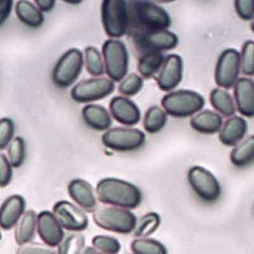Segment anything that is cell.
Masks as SVG:
<instances>
[{
	"label": "cell",
	"instance_id": "5b68a950",
	"mask_svg": "<svg viewBox=\"0 0 254 254\" xmlns=\"http://www.w3.org/2000/svg\"><path fill=\"white\" fill-rule=\"evenodd\" d=\"M101 21L106 34L119 39L130 31L128 4L124 0H104L101 8Z\"/></svg>",
	"mask_w": 254,
	"mask_h": 254
},
{
	"label": "cell",
	"instance_id": "44dd1931",
	"mask_svg": "<svg viewBox=\"0 0 254 254\" xmlns=\"http://www.w3.org/2000/svg\"><path fill=\"white\" fill-rule=\"evenodd\" d=\"M191 128L201 134L212 135L219 133L223 126V119L219 113L210 110L200 112L191 118Z\"/></svg>",
	"mask_w": 254,
	"mask_h": 254
},
{
	"label": "cell",
	"instance_id": "bcb514c9",
	"mask_svg": "<svg viewBox=\"0 0 254 254\" xmlns=\"http://www.w3.org/2000/svg\"><path fill=\"white\" fill-rule=\"evenodd\" d=\"M1 237H2V236H1V231H0V241H1Z\"/></svg>",
	"mask_w": 254,
	"mask_h": 254
},
{
	"label": "cell",
	"instance_id": "4fadbf2b",
	"mask_svg": "<svg viewBox=\"0 0 254 254\" xmlns=\"http://www.w3.org/2000/svg\"><path fill=\"white\" fill-rule=\"evenodd\" d=\"M52 213L62 228L70 232L80 233L89 226V219L85 211L69 201L57 202Z\"/></svg>",
	"mask_w": 254,
	"mask_h": 254
},
{
	"label": "cell",
	"instance_id": "ffe728a7",
	"mask_svg": "<svg viewBox=\"0 0 254 254\" xmlns=\"http://www.w3.org/2000/svg\"><path fill=\"white\" fill-rule=\"evenodd\" d=\"M248 131L246 119L238 116L229 118L219 131V141L228 147H235L243 141Z\"/></svg>",
	"mask_w": 254,
	"mask_h": 254
},
{
	"label": "cell",
	"instance_id": "4316f807",
	"mask_svg": "<svg viewBox=\"0 0 254 254\" xmlns=\"http://www.w3.org/2000/svg\"><path fill=\"white\" fill-rule=\"evenodd\" d=\"M212 107L225 117H232L237 112V107L229 92L220 88H216L210 94Z\"/></svg>",
	"mask_w": 254,
	"mask_h": 254
},
{
	"label": "cell",
	"instance_id": "f35d334b",
	"mask_svg": "<svg viewBox=\"0 0 254 254\" xmlns=\"http://www.w3.org/2000/svg\"><path fill=\"white\" fill-rule=\"evenodd\" d=\"M234 6L237 14L243 20L254 19V0H237Z\"/></svg>",
	"mask_w": 254,
	"mask_h": 254
},
{
	"label": "cell",
	"instance_id": "8992f818",
	"mask_svg": "<svg viewBox=\"0 0 254 254\" xmlns=\"http://www.w3.org/2000/svg\"><path fill=\"white\" fill-rule=\"evenodd\" d=\"M188 182L195 196L204 204H215L222 196L219 180L204 167H191L188 172Z\"/></svg>",
	"mask_w": 254,
	"mask_h": 254
},
{
	"label": "cell",
	"instance_id": "ab89813d",
	"mask_svg": "<svg viewBox=\"0 0 254 254\" xmlns=\"http://www.w3.org/2000/svg\"><path fill=\"white\" fill-rule=\"evenodd\" d=\"M13 177V167L4 154H0V188L10 184Z\"/></svg>",
	"mask_w": 254,
	"mask_h": 254
},
{
	"label": "cell",
	"instance_id": "8d00e7d4",
	"mask_svg": "<svg viewBox=\"0 0 254 254\" xmlns=\"http://www.w3.org/2000/svg\"><path fill=\"white\" fill-rule=\"evenodd\" d=\"M15 133V125L12 119L4 117L0 119V151L8 147Z\"/></svg>",
	"mask_w": 254,
	"mask_h": 254
},
{
	"label": "cell",
	"instance_id": "f1b7e54d",
	"mask_svg": "<svg viewBox=\"0 0 254 254\" xmlns=\"http://www.w3.org/2000/svg\"><path fill=\"white\" fill-rule=\"evenodd\" d=\"M86 238L80 232H71L65 234L59 246L58 254H82L85 249Z\"/></svg>",
	"mask_w": 254,
	"mask_h": 254
},
{
	"label": "cell",
	"instance_id": "6da1fadb",
	"mask_svg": "<svg viewBox=\"0 0 254 254\" xmlns=\"http://www.w3.org/2000/svg\"><path fill=\"white\" fill-rule=\"evenodd\" d=\"M97 198L106 205L131 210L140 205L143 199L141 192L135 185L115 177H107L98 182Z\"/></svg>",
	"mask_w": 254,
	"mask_h": 254
},
{
	"label": "cell",
	"instance_id": "9c48e42d",
	"mask_svg": "<svg viewBox=\"0 0 254 254\" xmlns=\"http://www.w3.org/2000/svg\"><path fill=\"white\" fill-rule=\"evenodd\" d=\"M131 34L134 49L140 55L149 52L163 53L173 50L179 43V37L169 30L134 31Z\"/></svg>",
	"mask_w": 254,
	"mask_h": 254
},
{
	"label": "cell",
	"instance_id": "7a4b0ae2",
	"mask_svg": "<svg viewBox=\"0 0 254 254\" xmlns=\"http://www.w3.org/2000/svg\"><path fill=\"white\" fill-rule=\"evenodd\" d=\"M130 31H155L168 30L172 19L168 12L158 4L149 1H128Z\"/></svg>",
	"mask_w": 254,
	"mask_h": 254
},
{
	"label": "cell",
	"instance_id": "2e32d148",
	"mask_svg": "<svg viewBox=\"0 0 254 254\" xmlns=\"http://www.w3.org/2000/svg\"><path fill=\"white\" fill-rule=\"evenodd\" d=\"M110 114L114 119L127 127L134 126L140 122L141 114L137 104L125 96H116L110 103Z\"/></svg>",
	"mask_w": 254,
	"mask_h": 254
},
{
	"label": "cell",
	"instance_id": "4dcf8cb0",
	"mask_svg": "<svg viewBox=\"0 0 254 254\" xmlns=\"http://www.w3.org/2000/svg\"><path fill=\"white\" fill-rule=\"evenodd\" d=\"M84 64L86 71L93 77H101L105 73L102 56L94 46H88L85 49Z\"/></svg>",
	"mask_w": 254,
	"mask_h": 254
},
{
	"label": "cell",
	"instance_id": "74e56055",
	"mask_svg": "<svg viewBox=\"0 0 254 254\" xmlns=\"http://www.w3.org/2000/svg\"><path fill=\"white\" fill-rule=\"evenodd\" d=\"M16 254H58L54 248L38 243H29L22 245L16 251Z\"/></svg>",
	"mask_w": 254,
	"mask_h": 254
},
{
	"label": "cell",
	"instance_id": "cb8c5ba5",
	"mask_svg": "<svg viewBox=\"0 0 254 254\" xmlns=\"http://www.w3.org/2000/svg\"><path fill=\"white\" fill-rule=\"evenodd\" d=\"M16 16L21 22L32 28H38L44 23L43 12L31 1L20 0L15 5Z\"/></svg>",
	"mask_w": 254,
	"mask_h": 254
},
{
	"label": "cell",
	"instance_id": "d6986e66",
	"mask_svg": "<svg viewBox=\"0 0 254 254\" xmlns=\"http://www.w3.org/2000/svg\"><path fill=\"white\" fill-rule=\"evenodd\" d=\"M234 98L240 114L248 118L254 117V80L240 78L234 86Z\"/></svg>",
	"mask_w": 254,
	"mask_h": 254
},
{
	"label": "cell",
	"instance_id": "3957f363",
	"mask_svg": "<svg viewBox=\"0 0 254 254\" xmlns=\"http://www.w3.org/2000/svg\"><path fill=\"white\" fill-rule=\"evenodd\" d=\"M92 215L97 226L119 234L132 233L137 222L135 215L131 210L106 204L98 206Z\"/></svg>",
	"mask_w": 254,
	"mask_h": 254
},
{
	"label": "cell",
	"instance_id": "ee69618b",
	"mask_svg": "<svg viewBox=\"0 0 254 254\" xmlns=\"http://www.w3.org/2000/svg\"><path fill=\"white\" fill-rule=\"evenodd\" d=\"M65 1V2L68 3V4H79L82 2V1H69V0H68V1Z\"/></svg>",
	"mask_w": 254,
	"mask_h": 254
},
{
	"label": "cell",
	"instance_id": "ac0fdd59",
	"mask_svg": "<svg viewBox=\"0 0 254 254\" xmlns=\"http://www.w3.org/2000/svg\"><path fill=\"white\" fill-rule=\"evenodd\" d=\"M25 199L19 195L8 197L0 207V228L10 231L15 228L25 210Z\"/></svg>",
	"mask_w": 254,
	"mask_h": 254
},
{
	"label": "cell",
	"instance_id": "7402d4cb",
	"mask_svg": "<svg viewBox=\"0 0 254 254\" xmlns=\"http://www.w3.org/2000/svg\"><path fill=\"white\" fill-rule=\"evenodd\" d=\"M85 124L91 129L107 131L113 124L110 112L99 104H87L82 110Z\"/></svg>",
	"mask_w": 254,
	"mask_h": 254
},
{
	"label": "cell",
	"instance_id": "836d02e7",
	"mask_svg": "<svg viewBox=\"0 0 254 254\" xmlns=\"http://www.w3.org/2000/svg\"><path fill=\"white\" fill-rule=\"evenodd\" d=\"M92 243L95 249L104 254H119L122 250L120 242L110 236H95Z\"/></svg>",
	"mask_w": 254,
	"mask_h": 254
},
{
	"label": "cell",
	"instance_id": "b9f144b4",
	"mask_svg": "<svg viewBox=\"0 0 254 254\" xmlns=\"http://www.w3.org/2000/svg\"><path fill=\"white\" fill-rule=\"evenodd\" d=\"M35 3L41 12H49L53 10L56 1L55 0H35Z\"/></svg>",
	"mask_w": 254,
	"mask_h": 254
},
{
	"label": "cell",
	"instance_id": "277c9868",
	"mask_svg": "<svg viewBox=\"0 0 254 254\" xmlns=\"http://www.w3.org/2000/svg\"><path fill=\"white\" fill-rule=\"evenodd\" d=\"M161 103L167 115L184 119L201 111L205 105V99L195 91L179 89L164 95Z\"/></svg>",
	"mask_w": 254,
	"mask_h": 254
},
{
	"label": "cell",
	"instance_id": "83f0119b",
	"mask_svg": "<svg viewBox=\"0 0 254 254\" xmlns=\"http://www.w3.org/2000/svg\"><path fill=\"white\" fill-rule=\"evenodd\" d=\"M167 122V113L158 106H152L146 110L143 118V128L148 134L160 132Z\"/></svg>",
	"mask_w": 254,
	"mask_h": 254
},
{
	"label": "cell",
	"instance_id": "ba28073f",
	"mask_svg": "<svg viewBox=\"0 0 254 254\" xmlns=\"http://www.w3.org/2000/svg\"><path fill=\"white\" fill-rule=\"evenodd\" d=\"M106 73L114 82H121L126 77L129 64V56L126 45L118 39H109L103 45Z\"/></svg>",
	"mask_w": 254,
	"mask_h": 254
},
{
	"label": "cell",
	"instance_id": "1f68e13d",
	"mask_svg": "<svg viewBox=\"0 0 254 254\" xmlns=\"http://www.w3.org/2000/svg\"><path fill=\"white\" fill-rule=\"evenodd\" d=\"M133 254H168L167 248L153 239L137 238L131 244Z\"/></svg>",
	"mask_w": 254,
	"mask_h": 254
},
{
	"label": "cell",
	"instance_id": "7c38bea8",
	"mask_svg": "<svg viewBox=\"0 0 254 254\" xmlns=\"http://www.w3.org/2000/svg\"><path fill=\"white\" fill-rule=\"evenodd\" d=\"M241 70V55L235 49L224 50L219 55L215 69L216 85L225 89L234 87Z\"/></svg>",
	"mask_w": 254,
	"mask_h": 254
},
{
	"label": "cell",
	"instance_id": "e575fe53",
	"mask_svg": "<svg viewBox=\"0 0 254 254\" xmlns=\"http://www.w3.org/2000/svg\"><path fill=\"white\" fill-rule=\"evenodd\" d=\"M143 86V79L136 73H131L121 82L119 86V92L127 98L132 97L139 93Z\"/></svg>",
	"mask_w": 254,
	"mask_h": 254
},
{
	"label": "cell",
	"instance_id": "e0dca14e",
	"mask_svg": "<svg viewBox=\"0 0 254 254\" xmlns=\"http://www.w3.org/2000/svg\"><path fill=\"white\" fill-rule=\"evenodd\" d=\"M70 198L83 211L93 213L98 207V198L92 185L83 179H74L68 185Z\"/></svg>",
	"mask_w": 254,
	"mask_h": 254
},
{
	"label": "cell",
	"instance_id": "30bf717a",
	"mask_svg": "<svg viewBox=\"0 0 254 254\" xmlns=\"http://www.w3.org/2000/svg\"><path fill=\"white\" fill-rule=\"evenodd\" d=\"M103 145L118 152H131L144 146L146 136L137 128H113L107 130L101 137Z\"/></svg>",
	"mask_w": 254,
	"mask_h": 254
},
{
	"label": "cell",
	"instance_id": "d6a6232c",
	"mask_svg": "<svg viewBox=\"0 0 254 254\" xmlns=\"http://www.w3.org/2000/svg\"><path fill=\"white\" fill-rule=\"evenodd\" d=\"M8 161L12 167L19 168L23 164L25 158V143L23 138L16 137L7 147Z\"/></svg>",
	"mask_w": 254,
	"mask_h": 254
},
{
	"label": "cell",
	"instance_id": "d4e9b609",
	"mask_svg": "<svg viewBox=\"0 0 254 254\" xmlns=\"http://www.w3.org/2000/svg\"><path fill=\"white\" fill-rule=\"evenodd\" d=\"M230 160L237 168L252 167L254 164V135L250 136L235 146L231 152Z\"/></svg>",
	"mask_w": 254,
	"mask_h": 254
},
{
	"label": "cell",
	"instance_id": "9a60e30c",
	"mask_svg": "<svg viewBox=\"0 0 254 254\" xmlns=\"http://www.w3.org/2000/svg\"><path fill=\"white\" fill-rule=\"evenodd\" d=\"M37 232L43 243L52 248L58 247L65 237L64 228L49 211L37 215Z\"/></svg>",
	"mask_w": 254,
	"mask_h": 254
},
{
	"label": "cell",
	"instance_id": "603a6c76",
	"mask_svg": "<svg viewBox=\"0 0 254 254\" xmlns=\"http://www.w3.org/2000/svg\"><path fill=\"white\" fill-rule=\"evenodd\" d=\"M37 215L34 210L25 212L15 226L14 237L19 246L31 243L37 232Z\"/></svg>",
	"mask_w": 254,
	"mask_h": 254
},
{
	"label": "cell",
	"instance_id": "52a82bcc",
	"mask_svg": "<svg viewBox=\"0 0 254 254\" xmlns=\"http://www.w3.org/2000/svg\"><path fill=\"white\" fill-rule=\"evenodd\" d=\"M84 57L80 49L72 48L58 59L52 70V82L62 89L74 85L81 74Z\"/></svg>",
	"mask_w": 254,
	"mask_h": 254
},
{
	"label": "cell",
	"instance_id": "484cf974",
	"mask_svg": "<svg viewBox=\"0 0 254 254\" xmlns=\"http://www.w3.org/2000/svg\"><path fill=\"white\" fill-rule=\"evenodd\" d=\"M165 59V55L161 52L143 54L139 59L137 71L143 79H152L161 71Z\"/></svg>",
	"mask_w": 254,
	"mask_h": 254
},
{
	"label": "cell",
	"instance_id": "7bdbcfd3",
	"mask_svg": "<svg viewBox=\"0 0 254 254\" xmlns=\"http://www.w3.org/2000/svg\"><path fill=\"white\" fill-rule=\"evenodd\" d=\"M82 254H104L97 250L93 246H89V247L85 248Z\"/></svg>",
	"mask_w": 254,
	"mask_h": 254
},
{
	"label": "cell",
	"instance_id": "5bb4252c",
	"mask_svg": "<svg viewBox=\"0 0 254 254\" xmlns=\"http://www.w3.org/2000/svg\"><path fill=\"white\" fill-rule=\"evenodd\" d=\"M184 62L182 57L171 54L166 57L164 65L156 78L161 90L170 92L176 89L183 79Z\"/></svg>",
	"mask_w": 254,
	"mask_h": 254
},
{
	"label": "cell",
	"instance_id": "f546056e",
	"mask_svg": "<svg viewBox=\"0 0 254 254\" xmlns=\"http://www.w3.org/2000/svg\"><path fill=\"white\" fill-rule=\"evenodd\" d=\"M161 225V217L155 212L146 213L142 216L136 224L134 237L137 238H148L154 234Z\"/></svg>",
	"mask_w": 254,
	"mask_h": 254
},
{
	"label": "cell",
	"instance_id": "60d3db41",
	"mask_svg": "<svg viewBox=\"0 0 254 254\" xmlns=\"http://www.w3.org/2000/svg\"><path fill=\"white\" fill-rule=\"evenodd\" d=\"M13 5V1L12 0H0V26L8 19Z\"/></svg>",
	"mask_w": 254,
	"mask_h": 254
},
{
	"label": "cell",
	"instance_id": "8fae6325",
	"mask_svg": "<svg viewBox=\"0 0 254 254\" xmlns=\"http://www.w3.org/2000/svg\"><path fill=\"white\" fill-rule=\"evenodd\" d=\"M116 89L115 82L108 78L99 77L81 81L71 90L73 101L87 104L100 101L111 95Z\"/></svg>",
	"mask_w": 254,
	"mask_h": 254
},
{
	"label": "cell",
	"instance_id": "f6af8a7d",
	"mask_svg": "<svg viewBox=\"0 0 254 254\" xmlns=\"http://www.w3.org/2000/svg\"><path fill=\"white\" fill-rule=\"evenodd\" d=\"M251 28H252V31L254 33V20L252 22V25H251Z\"/></svg>",
	"mask_w": 254,
	"mask_h": 254
},
{
	"label": "cell",
	"instance_id": "d590c367",
	"mask_svg": "<svg viewBox=\"0 0 254 254\" xmlns=\"http://www.w3.org/2000/svg\"><path fill=\"white\" fill-rule=\"evenodd\" d=\"M241 70L244 76H254V41L247 40L245 42L242 49Z\"/></svg>",
	"mask_w": 254,
	"mask_h": 254
}]
</instances>
